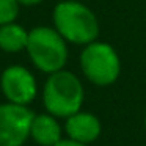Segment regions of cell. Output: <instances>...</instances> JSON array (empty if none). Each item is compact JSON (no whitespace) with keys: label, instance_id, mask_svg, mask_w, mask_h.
<instances>
[{"label":"cell","instance_id":"12","mask_svg":"<svg viewBox=\"0 0 146 146\" xmlns=\"http://www.w3.org/2000/svg\"><path fill=\"white\" fill-rule=\"evenodd\" d=\"M21 5H25V7H33V5H38L41 3L42 0H17Z\"/></svg>","mask_w":146,"mask_h":146},{"label":"cell","instance_id":"5","mask_svg":"<svg viewBox=\"0 0 146 146\" xmlns=\"http://www.w3.org/2000/svg\"><path fill=\"white\" fill-rule=\"evenodd\" d=\"M33 118L35 113L29 105L0 104V146H24L30 138Z\"/></svg>","mask_w":146,"mask_h":146},{"label":"cell","instance_id":"11","mask_svg":"<svg viewBox=\"0 0 146 146\" xmlns=\"http://www.w3.org/2000/svg\"><path fill=\"white\" fill-rule=\"evenodd\" d=\"M54 146H90V145H85V143H79L76 140H71V138H61L57 145Z\"/></svg>","mask_w":146,"mask_h":146},{"label":"cell","instance_id":"4","mask_svg":"<svg viewBox=\"0 0 146 146\" xmlns=\"http://www.w3.org/2000/svg\"><path fill=\"white\" fill-rule=\"evenodd\" d=\"M80 68L91 83L108 86L119 77L121 60L110 44L94 41L86 44L80 54Z\"/></svg>","mask_w":146,"mask_h":146},{"label":"cell","instance_id":"9","mask_svg":"<svg viewBox=\"0 0 146 146\" xmlns=\"http://www.w3.org/2000/svg\"><path fill=\"white\" fill-rule=\"evenodd\" d=\"M29 41V32L22 25L14 22L0 25V49L10 54L21 52L27 47Z\"/></svg>","mask_w":146,"mask_h":146},{"label":"cell","instance_id":"8","mask_svg":"<svg viewBox=\"0 0 146 146\" xmlns=\"http://www.w3.org/2000/svg\"><path fill=\"white\" fill-rule=\"evenodd\" d=\"M30 138L38 146H54L63 138V127L50 113L35 115L30 127Z\"/></svg>","mask_w":146,"mask_h":146},{"label":"cell","instance_id":"1","mask_svg":"<svg viewBox=\"0 0 146 146\" xmlns=\"http://www.w3.org/2000/svg\"><path fill=\"white\" fill-rule=\"evenodd\" d=\"M83 101L85 90L76 74L64 69L49 74L42 88V104L47 113L66 119L82 110Z\"/></svg>","mask_w":146,"mask_h":146},{"label":"cell","instance_id":"6","mask_svg":"<svg viewBox=\"0 0 146 146\" xmlns=\"http://www.w3.org/2000/svg\"><path fill=\"white\" fill-rule=\"evenodd\" d=\"M0 90L8 102L19 105H29L38 94L35 76L21 64H13L3 69L0 76Z\"/></svg>","mask_w":146,"mask_h":146},{"label":"cell","instance_id":"10","mask_svg":"<svg viewBox=\"0 0 146 146\" xmlns=\"http://www.w3.org/2000/svg\"><path fill=\"white\" fill-rule=\"evenodd\" d=\"M19 7L17 0H0V25L14 22L19 14Z\"/></svg>","mask_w":146,"mask_h":146},{"label":"cell","instance_id":"7","mask_svg":"<svg viewBox=\"0 0 146 146\" xmlns=\"http://www.w3.org/2000/svg\"><path fill=\"white\" fill-rule=\"evenodd\" d=\"M63 129L68 138L76 140L79 143H85V145H91L101 137L102 124L96 115L80 110L66 118Z\"/></svg>","mask_w":146,"mask_h":146},{"label":"cell","instance_id":"2","mask_svg":"<svg viewBox=\"0 0 146 146\" xmlns=\"http://www.w3.org/2000/svg\"><path fill=\"white\" fill-rule=\"evenodd\" d=\"M54 27L68 42L86 46L99 36L96 14L80 2L64 0L54 8Z\"/></svg>","mask_w":146,"mask_h":146},{"label":"cell","instance_id":"13","mask_svg":"<svg viewBox=\"0 0 146 146\" xmlns=\"http://www.w3.org/2000/svg\"><path fill=\"white\" fill-rule=\"evenodd\" d=\"M145 127H146V116H145Z\"/></svg>","mask_w":146,"mask_h":146},{"label":"cell","instance_id":"3","mask_svg":"<svg viewBox=\"0 0 146 146\" xmlns=\"http://www.w3.org/2000/svg\"><path fill=\"white\" fill-rule=\"evenodd\" d=\"M25 50L33 66L44 74H54L66 66V39L52 27L39 25L29 32Z\"/></svg>","mask_w":146,"mask_h":146}]
</instances>
